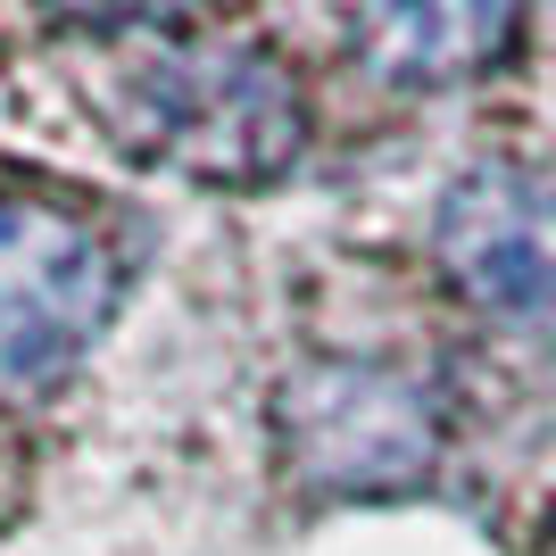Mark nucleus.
<instances>
[{
  "label": "nucleus",
  "instance_id": "f257e3e1",
  "mask_svg": "<svg viewBox=\"0 0 556 556\" xmlns=\"http://www.w3.org/2000/svg\"><path fill=\"white\" fill-rule=\"evenodd\" d=\"M92 109L125 159L208 191H257L307 150V100L291 67L232 34H159L109 59Z\"/></svg>",
  "mask_w": 556,
  "mask_h": 556
},
{
  "label": "nucleus",
  "instance_id": "f03ea898",
  "mask_svg": "<svg viewBox=\"0 0 556 556\" xmlns=\"http://www.w3.org/2000/svg\"><path fill=\"white\" fill-rule=\"evenodd\" d=\"M275 448L316 498H399L441 473L448 391L416 357H316L275 399Z\"/></svg>",
  "mask_w": 556,
  "mask_h": 556
},
{
  "label": "nucleus",
  "instance_id": "7ed1b4c3",
  "mask_svg": "<svg viewBox=\"0 0 556 556\" xmlns=\"http://www.w3.org/2000/svg\"><path fill=\"white\" fill-rule=\"evenodd\" d=\"M125 300L109 225L67 200L0 191V391L67 382Z\"/></svg>",
  "mask_w": 556,
  "mask_h": 556
},
{
  "label": "nucleus",
  "instance_id": "20e7f679",
  "mask_svg": "<svg viewBox=\"0 0 556 556\" xmlns=\"http://www.w3.org/2000/svg\"><path fill=\"white\" fill-rule=\"evenodd\" d=\"M432 257L465 307L556 332V166L490 159L457 175L432 216Z\"/></svg>",
  "mask_w": 556,
  "mask_h": 556
},
{
  "label": "nucleus",
  "instance_id": "39448f33",
  "mask_svg": "<svg viewBox=\"0 0 556 556\" xmlns=\"http://www.w3.org/2000/svg\"><path fill=\"white\" fill-rule=\"evenodd\" d=\"M532 0H341L349 59L391 92H465L515 59Z\"/></svg>",
  "mask_w": 556,
  "mask_h": 556
},
{
  "label": "nucleus",
  "instance_id": "423d86ee",
  "mask_svg": "<svg viewBox=\"0 0 556 556\" xmlns=\"http://www.w3.org/2000/svg\"><path fill=\"white\" fill-rule=\"evenodd\" d=\"M42 9L92 34H191L200 17H225L241 0H42Z\"/></svg>",
  "mask_w": 556,
  "mask_h": 556
}]
</instances>
